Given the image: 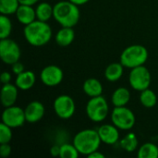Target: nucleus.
I'll use <instances>...</instances> for the list:
<instances>
[{
	"label": "nucleus",
	"instance_id": "nucleus-26",
	"mask_svg": "<svg viewBox=\"0 0 158 158\" xmlns=\"http://www.w3.org/2000/svg\"><path fill=\"white\" fill-rule=\"evenodd\" d=\"M12 31V22L7 15L1 14L0 16V38H8Z\"/></svg>",
	"mask_w": 158,
	"mask_h": 158
},
{
	"label": "nucleus",
	"instance_id": "nucleus-11",
	"mask_svg": "<svg viewBox=\"0 0 158 158\" xmlns=\"http://www.w3.org/2000/svg\"><path fill=\"white\" fill-rule=\"evenodd\" d=\"M64 78L63 70L56 65H49L44 68L40 73L42 82L48 87H55L61 83Z\"/></svg>",
	"mask_w": 158,
	"mask_h": 158
},
{
	"label": "nucleus",
	"instance_id": "nucleus-30",
	"mask_svg": "<svg viewBox=\"0 0 158 158\" xmlns=\"http://www.w3.org/2000/svg\"><path fill=\"white\" fill-rule=\"evenodd\" d=\"M11 66H12V72H13L14 74H16V75H19V74H20L21 72L24 71V66H23V64L20 63L19 61L14 63V64L11 65Z\"/></svg>",
	"mask_w": 158,
	"mask_h": 158
},
{
	"label": "nucleus",
	"instance_id": "nucleus-32",
	"mask_svg": "<svg viewBox=\"0 0 158 158\" xmlns=\"http://www.w3.org/2000/svg\"><path fill=\"white\" fill-rule=\"evenodd\" d=\"M50 154L52 156H60V145H53L51 148H50Z\"/></svg>",
	"mask_w": 158,
	"mask_h": 158
},
{
	"label": "nucleus",
	"instance_id": "nucleus-5",
	"mask_svg": "<svg viewBox=\"0 0 158 158\" xmlns=\"http://www.w3.org/2000/svg\"><path fill=\"white\" fill-rule=\"evenodd\" d=\"M109 113V106L102 95L91 97L86 105V115L94 122L104 121Z\"/></svg>",
	"mask_w": 158,
	"mask_h": 158
},
{
	"label": "nucleus",
	"instance_id": "nucleus-6",
	"mask_svg": "<svg viewBox=\"0 0 158 158\" xmlns=\"http://www.w3.org/2000/svg\"><path fill=\"white\" fill-rule=\"evenodd\" d=\"M112 123L122 131H130L136 122L134 113L125 106H115L111 113Z\"/></svg>",
	"mask_w": 158,
	"mask_h": 158
},
{
	"label": "nucleus",
	"instance_id": "nucleus-18",
	"mask_svg": "<svg viewBox=\"0 0 158 158\" xmlns=\"http://www.w3.org/2000/svg\"><path fill=\"white\" fill-rule=\"evenodd\" d=\"M83 92L89 97H96L102 95L103 93V85L100 81L94 78L87 79L82 86Z\"/></svg>",
	"mask_w": 158,
	"mask_h": 158
},
{
	"label": "nucleus",
	"instance_id": "nucleus-2",
	"mask_svg": "<svg viewBox=\"0 0 158 158\" xmlns=\"http://www.w3.org/2000/svg\"><path fill=\"white\" fill-rule=\"evenodd\" d=\"M79 6L68 1H60L54 6L53 18L62 27H74L80 20Z\"/></svg>",
	"mask_w": 158,
	"mask_h": 158
},
{
	"label": "nucleus",
	"instance_id": "nucleus-29",
	"mask_svg": "<svg viewBox=\"0 0 158 158\" xmlns=\"http://www.w3.org/2000/svg\"><path fill=\"white\" fill-rule=\"evenodd\" d=\"M11 154V146L8 143H1L0 145V156L2 157H8Z\"/></svg>",
	"mask_w": 158,
	"mask_h": 158
},
{
	"label": "nucleus",
	"instance_id": "nucleus-14",
	"mask_svg": "<svg viewBox=\"0 0 158 158\" xmlns=\"http://www.w3.org/2000/svg\"><path fill=\"white\" fill-rule=\"evenodd\" d=\"M18 87L16 84L6 83L1 89V103L3 106L8 107L14 106L18 98Z\"/></svg>",
	"mask_w": 158,
	"mask_h": 158
},
{
	"label": "nucleus",
	"instance_id": "nucleus-16",
	"mask_svg": "<svg viewBox=\"0 0 158 158\" xmlns=\"http://www.w3.org/2000/svg\"><path fill=\"white\" fill-rule=\"evenodd\" d=\"M35 81H36V76L34 72L31 70H24L20 74L17 75L15 84L19 89L22 91H27L33 87Z\"/></svg>",
	"mask_w": 158,
	"mask_h": 158
},
{
	"label": "nucleus",
	"instance_id": "nucleus-19",
	"mask_svg": "<svg viewBox=\"0 0 158 158\" xmlns=\"http://www.w3.org/2000/svg\"><path fill=\"white\" fill-rule=\"evenodd\" d=\"M131 100V93L125 87H119L112 94L111 101L114 106H125Z\"/></svg>",
	"mask_w": 158,
	"mask_h": 158
},
{
	"label": "nucleus",
	"instance_id": "nucleus-35",
	"mask_svg": "<svg viewBox=\"0 0 158 158\" xmlns=\"http://www.w3.org/2000/svg\"><path fill=\"white\" fill-rule=\"evenodd\" d=\"M69 1L72 2V3H74L77 6H81V5H84V4L88 3L90 0H69Z\"/></svg>",
	"mask_w": 158,
	"mask_h": 158
},
{
	"label": "nucleus",
	"instance_id": "nucleus-21",
	"mask_svg": "<svg viewBox=\"0 0 158 158\" xmlns=\"http://www.w3.org/2000/svg\"><path fill=\"white\" fill-rule=\"evenodd\" d=\"M36 18L42 21H48L54 15V6H52L49 3L44 2L40 3L35 8Z\"/></svg>",
	"mask_w": 158,
	"mask_h": 158
},
{
	"label": "nucleus",
	"instance_id": "nucleus-25",
	"mask_svg": "<svg viewBox=\"0 0 158 158\" xmlns=\"http://www.w3.org/2000/svg\"><path fill=\"white\" fill-rule=\"evenodd\" d=\"M19 5V0H0V12L7 16L16 14Z\"/></svg>",
	"mask_w": 158,
	"mask_h": 158
},
{
	"label": "nucleus",
	"instance_id": "nucleus-33",
	"mask_svg": "<svg viewBox=\"0 0 158 158\" xmlns=\"http://www.w3.org/2000/svg\"><path fill=\"white\" fill-rule=\"evenodd\" d=\"M88 157H90V158H105V155H104L103 153H101V152H99V151L97 150V151H94V152H93L92 154H90V155L88 156Z\"/></svg>",
	"mask_w": 158,
	"mask_h": 158
},
{
	"label": "nucleus",
	"instance_id": "nucleus-17",
	"mask_svg": "<svg viewBox=\"0 0 158 158\" xmlns=\"http://www.w3.org/2000/svg\"><path fill=\"white\" fill-rule=\"evenodd\" d=\"M75 39V32L72 27H62L56 34V43L61 47H67Z\"/></svg>",
	"mask_w": 158,
	"mask_h": 158
},
{
	"label": "nucleus",
	"instance_id": "nucleus-9",
	"mask_svg": "<svg viewBox=\"0 0 158 158\" xmlns=\"http://www.w3.org/2000/svg\"><path fill=\"white\" fill-rule=\"evenodd\" d=\"M54 110L58 118L62 119H69L73 117L76 110V105L71 96L62 94L55 99Z\"/></svg>",
	"mask_w": 158,
	"mask_h": 158
},
{
	"label": "nucleus",
	"instance_id": "nucleus-3",
	"mask_svg": "<svg viewBox=\"0 0 158 158\" xmlns=\"http://www.w3.org/2000/svg\"><path fill=\"white\" fill-rule=\"evenodd\" d=\"M102 141L97 130L85 129L79 131L73 139V144L81 155L89 156L100 147Z\"/></svg>",
	"mask_w": 158,
	"mask_h": 158
},
{
	"label": "nucleus",
	"instance_id": "nucleus-27",
	"mask_svg": "<svg viewBox=\"0 0 158 158\" xmlns=\"http://www.w3.org/2000/svg\"><path fill=\"white\" fill-rule=\"evenodd\" d=\"M81 154L72 143H63L60 145V157L61 158H78Z\"/></svg>",
	"mask_w": 158,
	"mask_h": 158
},
{
	"label": "nucleus",
	"instance_id": "nucleus-8",
	"mask_svg": "<svg viewBox=\"0 0 158 158\" xmlns=\"http://www.w3.org/2000/svg\"><path fill=\"white\" fill-rule=\"evenodd\" d=\"M21 55L19 44L9 38L1 39L0 41V56L2 61L7 65H13L19 61Z\"/></svg>",
	"mask_w": 158,
	"mask_h": 158
},
{
	"label": "nucleus",
	"instance_id": "nucleus-34",
	"mask_svg": "<svg viewBox=\"0 0 158 158\" xmlns=\"http://www.w3.org/2000/svg\"><path fill=\"white\" fill-rule=\"evenodd\" d=\"M39 0H19L20 5H29V6H33Z\"/></svg>",
	"mask_w": 158,
	"mask_h": 158
},
{
	"label": "nucleus",
	"instance_id": "nucleus-7",
	"mask_svg": "<svg viewBox=\"0 0 158 158\" xmlns=\"http://www.w3.org/2000/svg\"><path fill=\"white\" fill-rule=\"evenodd\" d=\"M151 73L144 65L131 69L129 75V82L132 89L142 92L148 89L151 84Z\"/></svg>",
	"mask_w": 158,
	"mask_h": 158
},
{
	"label": "nucleus",
	"instance_id": "nucleus-22",
	"mask_svg": "<svg viewBox=\"0 0 158 158\" xmlns=\"http://www.w3.org/2000/svg\"><path fill=\"white\" fill-rule=\"evenodd\" d=\"M139 158H158V146L153 143H143L137 152Z\"/></svg>",
	"mask_w": 158,
	"mask_h": 158
},
{
	"label": "nucleus",
	"instance_id": "nucleus-13",
	"mask_svg": "<svg viewBox=\"0 0 158 158\" xmlns=\"http://www.w3.org/2000/svg\"><path fill=\"white\" fill-rule=\"evenodd\" d=\"M26 121L29 123H37L44 116L45 108L44 106L39 101H32L27 105L24 109Z\"/></svg>",
	"mask_w": 158,
	"mask_h": 158
},
{
	"label": "nucleus",
	"instance_id": "nucleus-12",
	"mask_svg": "<svg viewBox=\"0 0 158 158\" xmlns=\"http://www.w3.org/2000/svg\"><path fill=\"white\" fill-rule=\"evenodd\" d=\"M114 124H104L97 130L102 143L107 145H113L119 140V131Z\"/></svg>",
	"mask_w": 158,
	"mask_h": 158
},
{
	"label": "nucleus",
	"instance_id": "nucleus-24",
	"mask_svg": "<svg viewBox=\"0 0 158 158\" xmlns=\"http://www.w3.org/2000/svg\"><path fill=\"white\" fill-rule=\"evenodd\" d=\"M138 143H138L137 136L133 132L128 133L119 142V144H120L121 148L123 150L127 151L128 153H131V152L135 151L138 148Z\"/></svg>",
	"mask_w": 158,
	"mask_h": 158
},
{
	"label": "nucleus",
	"instance_id": "nucleus-28",
	"mask_svg": "<svg viewBox=\"0 0 158 158\" xmlns=\"http://www.w3.org/2000/svg\"><path fill=\"white\" fill-rule=\"evenodd\" d=\"M12 139V128L1 123L0 125V143H9Z\"/></svg>",
	"mask_w": 158,
	"mask_h": 158
},
{
	"label": "nucleus",
	"instance_id": "nucleus-23",
	"mask_svg": "<svg viewBox=\"0 0 158 158\" xmlns=\"http://www.w3.org/2000/svg\"><path fill=\"white\" fill-rule=\"evenodd\" d=\"M140 102L146 108H152L156 106L157 103V96L156 93L151 89H145L141 92L140 94Z\"/></svg>",
	"mask_w": 158,
	"mask_h": 158
},
{
	"label": "nucleus",
	"instance_id": "nucleus-31",
	"mask_svg": "<svg viewBox=\"0 0 158 158\" xmlns=\"http://www.w3.org/2000/svg\"><path fill=\"white\" fill-rule=\"evenodd\" d=\"M0 81L3 84H6V83H9L10 81H11V74L7 71H4L1 76H0Z\"/></svg>",
	"mask_w": 158,
	"mask_h": 158
},
{
	"label": "nucleus",
	"instance_id": "nucleus-20",
	"mask_svg": "<svg viewBox=\"0 0 158 158\" xmlns=\"http://www.w3.org/2000/svg\"><path fill=\"white\" fill-rule=\"evenodd\" d=\"M124 72V66L121 63L114 62L109 64L105 69V77L108 81L114 82L118 81Z\"/></svg>",
	"mask_w": 158,
	"mask_h": 158
},
{
	"label": "nucleus",
	"instance_id": "nucleus-1",
	"mask_svg": "<svg viewBox=\"0 0 158 158\" xmlns=\"http://www.w3.org/2000/svg\"><path fill=\"white\" fill-rule=\"evenodd\" d=\"M24 37L32 46H43L52 38V28L46 21L35 19L24 28Z\"/></svg>",
	"mask_w": 158,
	"mask_h": 158
},
{
	"label": "nucleus",
	"instance_id": "nucleus-10",
	"mask_svg": "<svg viewBox=\"0 0 158 158\" xmlns=\"http://www.w3.org/2000/svg\"><path fill=\"white\" fill-rule=\"evenodd\" d=\"M2 122L12 129L21 127L26 122L25 111L19 106H11L5 107L2 113Z\"/></svg>",
	"mask_w": 158,
	"mask_h": 158
},
{
	"label": "nucleus",
	"instance_id": "nucleus-4",
	"mask_svg": "<svg viewBox=\"0 0 158 158\" xmlns=\"http://www.w3.org/2000/svg\"><path fill=\"white\" fill-rule=\"evenodd\" d=\"M148 50L141 44H132L126 47L120 55V63L129 69L143 66L148 59Z\"/></svg>",
	"mask_w": 158,
	"mask_h": 158
},
{
	"label": "nucleus",
	"instance_id": "nucleus-15",
	"mask_svg": "<svg viewBox=\"0 0 158 158\" xmlns=\"http://www.w3.org/2000/svg\"><path fill=\"white\" fill-rule=\"evenodd\" d=\"M16 17L18 20L25 26L31 23L37 19L35 9L32 7V6L29 5H19L16 12Z\"/></svg>",
	"mask_w": 158,
	"mask_h": 158
}]
</instances>
